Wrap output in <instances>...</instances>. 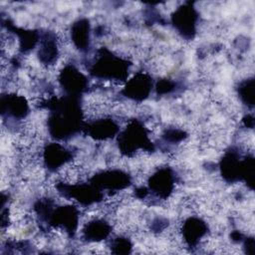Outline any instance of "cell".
Here are the masks:
<instances>
[{"label": "cell", "mask_w": 255, "mask_h": 255, "mask_svg": "<svg viewBox=\"0 0 255 255\" xmlns=\"http://www.w3.org/2000/svg\"><path fill=\"white\" fill-rule=\"evenodd\" d=\"M131 63L107 48H101L95 54L89 68L92 77L106 81L126 82L128 77Z\"/></svg>", "instance_id": "2"}, {"label": "cell", "mask_w": 255, "mask_h": 255, "mask_svg": "<svg viewBox=\"0 0 255 255\" xmlns=\"http://www.w3.org/2000/svg\"><path fill=\"white\" fill-rule=\"evenodd\" d=\"M81 99L71 96L53 98L48 102L50 114L47 125L50 135L58 140H67L84 128V112Z\"/></svg>", "instance_id": "1"}, {"label": "cell", "mask_w": 255, "mask_h": 255, "mask_svg": "<svg viewBox=\"0 0 255 255\" xmlns=\"http://www.w3.org/2000/svg\"><path fill=\"white\" fill-rule=\"evenodd\" d=\"M72 42L81 52H88L91 48V24L87 18H80L71 25Z\"/></svg>", "instance_id": "15"}, {"label": "cell", "mask_w": 255, "mask_h": 255, "mask_svg": "<svg viewBox=\"0 0 255 255\" xmlns=\"http://www.w3.org/2000/svg\"><path fill=\"white\" fill-rule=\"evenodd\" d=\"M176 177L173 170L168 166L159 167L148 178V195L152 194L157 199H167L175 187Z\"/></svg>", "instance_id": "8"}, {"label": "cell", "mask_w": 255, "mask_h": 255, "mask_svg": "<svg viewBox=\"0 0 255 255\" xmlns=\"http://www.w3.org/2000/svg\"><path fill=\"white\" fill-rule=\"evenodd\" d=\"M58 82L67 96L80 98L89 89V80L74 64H67L60 71Z\"/></svg>", "instance_id": "7"}, {"label": "cell", "mask_w": 255, "mask_h": 255, "mask_svg": "<svg viewBox=\"0 0 255 255\" xmlns=\"http://www.w3.org/2000/svg\"><path fill=\"white\" fill-rule=\"evenodd\" d=\"M219 168L225 181L234 183L243 180L252 188L254 177L253 155L242 156L237 148L230 147L224 152Z\"/></svg>", "instance_id": "3"}, {"label": "cell", "mask_w": 255, "mask_h": 255, "mask_svg": "<svg viewBox=\"0 0 255 255\" xmlns=\"http://www.w3.org/2000/svg\"><path fill=\"white\" fill-rule=\"evenodd\" d=\"M60 54L59 43L54 32L46 31L40 36L38 58L39 61L46 66H52L57 63Z\"/></svg>", "instance_id": "14"}, {"label": "cell", "mask_w": 255, "mask_h": 255, "mask_svg": "<svg viewBox=\"0 0 255 255\" xmlns=\"http://www.w3.org/2000/svg\"><path fill=\"white\" fill-rule=\"evenodd\" d=\"M153 87L151 77L146 73H137L127 82L122 91L124 97L134 102H141L148 98Z\"/></svg>", "instance_id": "12"}, {"label": "cell", "mask_w": 255, "mask_h": 255, "mask_svg": "<svg viewBox=\"0 0 255 255\" xmlns=\"http://www.w3.org/2000/svg\"><path fill=\"white\" fill-rule=\"evenodd\" d=\"M198 22V12L192 2H185L171 14V24L174 29L186 40L195 36Z\"/></svg>", "instance_id": "6"}, {"label": "cell", "mask_w": 255, "mask_h": 255, "mask_svg": "<svg viewBox=\"0 0 255 255\" xmlns=\"http://www.w3.org/2000/svg\"><path fill=\"white\" fill-rule=\"evenodd\" d=\"M111 247L113 249H118L117 253H128L132 247L130 240L124 236H118L111 241Z\"/></svg>", "instance_id": "19"}, {"label": "cell", "mask_w": 255, "mask_h": 255, "mask_svg": "<svg viewBox=\"0 0 255 255\" xmlns=\"http://www.w3.org/2000/svg\"><path fill=\"white\" fill-rule=\"evenodd\" d=\"M112 229V225L107 220L94 218L85 224L82 236L87 242H100L111 235Z\"/></svg>", "instance_id": "16"}, {"label": "cell", "mask_w": 255, "mask_h": 255, "mask_svg": "<svg viewBox=\"0 0 255 255\" xmlns=\"http://www.w3.org/2000/svg\"><path fill=\"white\" fill-rule=\"evenodd\" d=\"M118 146L124 155L131 156L138 150L153 151L154 146L149 139L148 129L138 120L130 121L118 134Z\"/></svg>", "instance_id": "4"}, {"label": "cell", "mask_w": 255, "mask_h": 255, "mask_svg": "<svg viewBox=\"0 0 255 255\" xmlns=\"http://www.w3.org/2000/svg\"><path fill=\"white\" fill-rule=\"evenodd\" d=\"M208 233V224L199 217L190 216L181 225V235L189 247L197 246Z\"/></svg>", "instance_id": "13"}, {"label": "cell", "mask_w": 255, "mask_h": 255, "mask_svg": "<svg viewBox=\"0 0 255 255\" xmlns=\"http://www.w3.org/2000/svg\"><path fill=\"white\" fill-rule=\"evenodd\" d=\"M90 182L103 193H112L128 187L131 183V176L122 169L112 168L96 173L90 179Z\"/></svg>", "instance_id": "5"}, {"label": "cell", "mask_w": 255, "mask_h": 255, "mask_svg": "<svg viewBox=\"0 0 255 255\" xmlns=\"http://www.w3.org/2000/svg\"><path fill=\"white\" fill-rule=\"evenodd\" d=\"M238 95L242 103L249 108L254 107V79H246L239 83Z\"/></svg>", "instance_id": "17"}, {"label": "cell", "mask_w": 255, "mask_h": 255, "mask_svg": "<svg viewBox=\"0 0 255 255\" xmlns=\"http://www.w3.org/2000/svg\"><path fill=\"white\" fill-rule=\"evenodd\" d=\"M187 136V133L185 130L177 128H168L164 130L162 133V138L170 144H174L177 142L182 141Z\"/></svg>", "instance_id": "18"}, {"label": "cell", "mask_w": 255, "mask_h": 255, "mask_svg": "<svg viewBox=\"0 0 255 255\" xmlns=\"http://www.w3.org/2000/svg\"><path fill=\"white\" fill-rule=\"evenodd\" d=\"M83 130L96 140H106L113 138L120 132V126L112 118L100 117L85 123Z\"/></svg>", "instance_id": "11"}, {"label": "cell", "mask_w": 255, "mask_h": 255, "mask_svg": "<svg viewBox=\"0 0 255 255\" xmlns=\"http://www.w3.org/2000/svg\"><path fill=\"white\" fill-rule=\"evenodd\" d=\"M74 151L59 142H51L43 149V161L50 171H57L72 160Z\"/></svg>", "instance_id": "10"}, {"label": "cell", "mask_w": 255, "mask_h": 255, "mask_svg": "<svg viewBox=\"0 0 255 255\" xmlns=\"http://www.w3.org/2000/svg\"><path fill=\"white\" fill-rule=\"evenodd\" d=\"M29 104L24 96L14 93L2 95L1 114L4 121L10 123H20L29 115Z\"/></svg>", "instance_id": "9"}]
</instances>
